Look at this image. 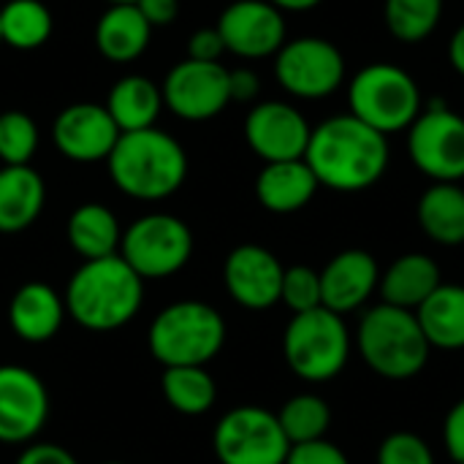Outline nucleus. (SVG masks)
I'll use <instances>...</instances> for the list:
<instances>
[{
  "label": "nucleus",
  "mask_w": 464,
  "mask_h": 464,
  "mask_svg": "<svg viewBox=\"0 0 464 464\" xmlns=\"http://www.w3.org/2000/svg\"><path fill=\"white\" fill-rule=\"evenodd\" d=\"M120 139V128L114 125L111 114L101 103H71L65 106L54 125L52 141L60 155L76 163H95L106 160Z\"/></svg>",
  "instance_id": "16"
},
{
  "label": "nucleus",
  "mask_w": 464,
  "mask_h": 464,
  "mask_svg": "<svg viewBox=\"0 0 464 464\" xmlns=\"http://www.w3.org/2000/svg\"><path fill=\"white\" fill-rule=\"evenodd\" d=\"M283 264L261 245H239L228 253L223 280L231 299L247 310H266L280 302Z\"/></svg>",
  "instance_id": "17"
},
{
  "label": "nucleus",
  "mask_w": 464,
  "mask_h": 464,
  "mask_svg": "<svg viewBox=\"0 0 464 464\" xmlns=\"http://www.w3.org/2000/svg\"><path fill=\"white\" fill-rule=\"evenodd\" d=\"M106 3H136V0H106Z\"/></svg>",
  "instance_id": "43"
},
{
  "label": "nucleus",
  "mask_w": 464,
  "mask_h": 464,
  "mask_svg": "<svg viewBox=\"0 0 464 464\" xmlns=\"http://www.w3.org/2000/svg\"><path fill=\"white\" fill-rule=\"evenodd\" d=\"M443 438H446V449L451 454V459L457 464H464V400H459L443 424Z\"/></svg>",
  "instance_id": "37"
},
{
  "label": "nucleus",
  "mask_w": 464,
  "mask_h": 464,
  "mask_svg": "<svg viewBox=\"0 0 464 464\" xmlns=\"http://www.w3.org/2000/svg\"><path fill=\"white\" fill-rule=\"evenodd\" d=\"M106 111L111 114L120 133H133L144 128H155L163 111V92L160 87L139 73L122 76L106 98Z\"/></svg>",
  "instance_id": "24"
},
{
  "label": "nucleus",
  "mask_w": 464,
  "mask_h": 464,
  "mask_svg": "<svg viewBox=\"0 0 464 464\" xmlns=\"http://www.w3.org/2000/svg\"><path fill=\"white\" fill-rule=\"evenodd\" d=\"M285 464H351L348 457L329 440H313V443H299L291 446Z\"/></svg>",
  "instance_id": "35"
},
{
  "label": "nucleus",
  "mask_w": 464,
  "mask_h": 464,
  "mask_svg": "<svg viewBox=\"0 0 464 464\" xmlns=\"http://www.w3.org/2000/svg\"><path fill=\"white\" fill-rule=\"evenodd\" d=\"M277 421L288 438L291 446H299V443H313V440H321L332 424V411L329 405L315 397V394H299V397H291L280 413H277Z\"/></svg>",
  "instance_id": "30"
},
{
  "label": "nucleus",
  "mask_w": 464,
  "mask_h": 464,
  "mask_svg": "<svg viewBox=\"0 0 464 464\" xmlns=\"http://www.w3.org/2000/svg\"><path fill=\"white\" fill-rule=\"evenodd\" d=\"M49 419L44 381L16 364L0 367V443H30Z\"/></svg>",
  "instance_id": "15"
},
{
  "label": "nucleus",
  "mask_w": 464,
  "mask_h": 464,
  "mask_svg": "<svg viewBox=\"0 0 464 464\" xmlns=\"http://www.w3.org/2000/svg\"><path fill=\"white\" fill-rule=\"evenodd\" d=\"M275 76L285 92L318 101L332 95L345 79V57L343 52L318 35H302L285 41L275 54Z\"/></svg>",
  "instance_id": "11"
},
{
  "label": "nucleus",
  "mask_w": 464,
  "mask_h": 464,
  "mask_svg": "<svg viewBox=\"0 0 464 464\" xmlns=\"http://www.w3.org/2000/svg\"><path fill=\"white\" fill-rule=\"evenodd\" d=\"M413 166L435 182L464 179V117L435 101L408 128Z\"/></svg>",
  "instance_id": "10"
},
{
  "label": "nucleus",
  "mask_w": 464,
  "mask_h": 464,
  "mask_svg": "<svg viewBox=\"0 0 464 464\" xmlns=\"http://www.w3.org/2000/svg\"><path fill=\"white\" fill-rule=\"evenodd\" d=\"M65 318V299L46 283H24L8 304V324L24 343L52 340Z\"/></svg>",
  "instance_id": "19"
},
{
  "label": "nucleus",
  "mask_w": 464,
  "mask_h": 464,
  "mask_svg": "<svg viewBox=\"0 0 464 464\" xmlns=\"http://www.w3.org/2000/svg\"><path fill=\"white\" fill-rule=\"evenodd\" d=\"M318 179L313 169L302 160H280V163H266L256 179V196L264 209L288 215L302 207H307L318 190Z\"/></svg>",
  "instance_id": "20"
},
{
  "label": "nucleus",
  "mask_w": 464,
  "mask_h": 464,
  "mask_svg": "<svg viewBox=\"0 0 464 464\" xmlns=\"http://www.w3.org/2000/svg\"><path fill=\"white\" fill-rule=\"evenodd\" d=\"M220 464H285L291 443L275 413L264 408H234L215 427Z\"/></svg>",
  "instance_id": "9"
},
{
  "label": "nucleus",
  "mask_w": 464,
  "mask_h": 464,
  "mask_svg": "<svg viewBox=\"0 0 464 464\" xmlns=\"http://www.w3.org/2000/svg\"><path fill=\"white\" fill-rule=\"evenodd\" d=\"M218 33L226 52L245 60H261L283 49L285 19L269 0H237L220 14Z\"/></svg>",
  "instance_id": "13"
},
{
  "label": "nucleus",
  "mask_w": 464,
  "mask_h": 464,
  "mask_svg": "<svg viewBox=\"0 0 464 464\" xmlns=\"http://www.w3.org/2000/svg\"><path fill=\"white\" fill-rule=\"evenodd\" d=\"M226 52V44L218 33V27H201L188 38V57L201 63H218Z\"/></svg>",
  "instance_id": "36"
},
{
  "label": "nucleus",
  "mask_w": 464,
  "mask_h": 464,
  "mask_svg": "<svg viewBox=\"0 0 464 464\" xmlns=\"http://www.w3.org/2000/svg\"><path fill=\"white\" fill-rule=\"evenodd\" d=\"M160 389L166 402L185 416H201L218 400V386L204 367H166Z\"/></svg>",
  "instance_id": "29"
},
{
  "label": "nucleus",
  "mask_w": 464,
  "mask_h": 464,
  "mask_svg": "<svg viewBox=\"0 0 464 464\" xmlns=\"http://www.w3.org/2000/svg\"><path fill=\"white\" fill-rule=\"evenodd\" d=\"M283 353L288 367L310 383L337 378L351 356V334L343 315L326 307L296 313L285 326Z\"/></svg>",
  "instance_id": "7"
},
{
  "label": "nucleus",
  "mask_w": 464,
  "mask_h": 464,
  "mask_svg": "<svg viewBox=\"0 0 464 464\" xmlns=\"http://www.w3.org/2000/svg\"><path fill=\"white\" fill-rule=\"evenodd\" d=\"M68 242L84 261H95V258H109L120 253L122 231L109 207L90 201L71 212Z\"/></svg>",
  "instance_id": "26"
},
{
  "label": "nucleus",
  "mask_w": 464,
  "mask_h": 464,
  "mask_svg": "<svg viewBox=\"0 0 464 464\" xmlns=\"http://www.w3.org/2000/svg\"><path fill=\"white\" fill-rule=\"evenodd\" d=\"M275 8H280V11H310V8H315L321 0H269Z\"/></svg>",
  "instance_id": "42"
},
{
  "label": "nucleus",
  "mask_w": 464,
  "mask_h": 464,
  "mask_svg": "<svg viewBox=\"0 0 464 464\" xmlns=\"http://www.w3.org/2000/svg\"><path fill=\"white\" fill-rule=\"evenodd\" d=\"M106 163L111 182L139 201L169 198L188 177V155L182 144L158 128L120 133Z\"/></svg>",
  "instance_id": "3"
},
{
  "label": "nucleus",
  "mask_w": 464,
  "mask_h": 464,
  "mask_svg": "<svg viewBox=\"0 0 464 464\" xmlns=\"http://www.w3.org/2000/svg\"><path fill=\"white\" fill-rule=\"evenodd\" d=\"M348 106V114L389 136L408 130L416 122L421 114V90L400 65L372 63L351 79Z\"/></svg>",
  "instance_id": "6"
},
{
  "label": "nucleus",
  "mask_w": 464,
  "mask_h": 464,
  "mask_svg": "<svg viewBox=\"0 0 464 464\" xmlns=\"http://www.w3.org/2000/svg\"><path fill=\"white\" fill-rule=\"evenodd\" d=\"M0 44H3V38H0Z\"/></svg>",
  "instance_id": "45"
},
{
  "label": "nucleus",
  "mask_w": 464,
  "mask_h": 464,
  "mask_svg": "<svg viewBox=\"0 0 464 464\" xmlns=\"http://www.w3.org/2000/svg\"><path fill=\"white\" fill-rule=\"evenodd\" d=\"M38 150V128L24 111L0 114V160L3 166H30Z\"/></svg>",
  "instance_id": "32"
},
{
  "label": "nucleus",
  "mask_w": 464,
  "mask_h": 464,
  "mask_svg": "<svg viewBox=\"0 0 464 464\" xmlns=\"http://www.w3.org/2000/svg\"><path fill=\"white\" fill-rule=\"evenodd\" d=\"M310 122L304 114L283 101H264L250 109L245 120V139L250 150L266 163L302 160L310 144Z\"/></svg>",
  "instance_id": "14"
},
{
  "label": "nucleus",
  "mask_w": 464,
  "mask_h": 464,
  "mask_svg": "<svg viewBox=\"0 0 464 464\" xmlns=\"http://www.w3.org/2000/svg\"><path fill=\"white\" fill-rule=\"evenodd\" d=\"M449 60L454 65L457 73L464 76V24L451 35V44H449Z\"/></svg>",
  "instance_id": "41"
},
{
  "label": "nucleus",
  "mask_w": 464,
  "mask_h": 464,
  "mask_svg": "<svg viewBox=\"0 0 464 464\" xmlns=\"http://www.w3.org/2000/svg\"><path fill=\"white\" fill-rule=\"evenodd\" d=\"M378 464H435V457L419 435L394 432L381 443Z\"/></svg>",
  "instance_id": "34"
},
{
  "label": "nucleus",
  "mask_w": 464,
  "mask_h": 464,
  "mask_svg": "<svg viewBox=\"0 0 464 464\" xmlns=\"http://www.w3.org/2000/svg\"><path fill=\"white\" fill-rule=\"evenodd\" d=\"M424 337L432 348H464V285L440 283V288L416 310Z\"/></svg>",
  "instance_id": "27"
},
{
  "label": "nucleus",
  "mask_w": 464,
  "mask_h": 464,
  "mask_svg": "<svg viewBox=\"0 0 464 464\" xmlns=\"http://www.w3.org/2000/svg\"><path fill=\"white\" fill-rule=\"evenodd\" d=\"M16 464H79L73 459V454H68L63 446L54 443H33L27 446Z\"/></svg>",
  "instance_id": "38"
},
{
  "label": "nucleus",
  "mask_w": 464,
  "mask_h": 464,
  "mask_svg": "<svg viewBox=\"0 0 464 464\" xmlns=\"http://www.w3.org/2000/svg\"><path fill=\"white\" fill-rule=\"evenodd\" d=\"M304 163L318 185L356 193L372 188L389 166V139L353 114H337L310 133Z\"/></svg>",
  "instance_id": "1"
},
{
  "label": "nucleus",
  "mask_w": 464,
  "mask_h": 464,
  "mask_svg": "<svg viewBox=\"0 0 464 464\" xmlns=\"http://www.w3.org/2000/svg\"><path fill=\"white\" fill-rule=\"evenodd\" d=\"M228 90H231V101L247 103L258 95L261 79L250 68H237V71H228Z\"/></svg>",
  "instance_id": "39"
},
{
  "label": "nucleus",
  "mask_w": 464,
  "mask_h": 464,
  "mask_svg": "<svg viewBox=\"0 0 464 464\" xmlns=\"http://www.w3.org/2000/svg\"><path fill=\"white\" fill-rule=\"evenodd\" d=\"M136 8L150 22V27H163L177 19L179 0H136Z\"/></svg>",
  "instance_id": "40"
},
{
  "label": "nucleus",
  "mask_w": 464,
  "mask_h": 464,
  "mask_svg": "<svg viewBox=\"0 0 464 464\" xmlns=\"http://www.w3.org/2000/svg\"><path fill=\"white\" fill-rule=\"evenodd\" d=\"M163 106L188 122H201L218 117L231 103L228 68L220 63H201L185 57L177 63L163 84Z\"/></svg>",
  "instance_id": "12"
},
{
  "label": "nucleus",
  "mask_w": 464,
  "mask_h": 464,
  "mask_svg": "<svg viewBox=\"0 0 464 464\" xmlns=\"http://www.w3.org/2000/svg\"><path fill=\"white\" fill-rule=\"evenodd\" d=\"M46 201V185L30 166L0 169V234H19L30 228Z\"/></svg>",
  "instance_id": "22"
},
{
  "label": "nucleus",
  "mask_w": 464,
  "mask_h": 464,
  "mask_svg": "<svg viewBox=\"0 0 464 464\" xmlns=\"http://www.w3.org/2000/svg\"><path fill=\"white\" fill-rule=\"evenodd\" d=\"M421 231L446 247L464 245V190L457 182H435L419 198Z\"/></svg>",
  "instance_id": "25"
},
{
  "label": "nucleus",
  "mask_w": 464,
  "mask_h": 464,
  "mask_svg": "<svg viewBox=\"0 0 464 464\" xmlns=\"http://www.w3.org/2000/svg\"><path fill=\"white\" fill-rule=\"evenodd\" d=\"M359 351L372 372L389 381H411L430 362V340L413 310L378 304L359 324Z\"/></svg>",
  "instance_id": "4"
},
{
  "label": "nucleus",
  "mask_w": 464,
  "mask_h": 464,
  "mask_svg": "<svg viewBox=\"0 0 464 464\" xmlns=\"http://www.w3.org/2000/svg\"><path fill=\"white\" fill-rule=\"evenodd\" d=\"M440 269L424 253H408L397 258L381 277V294L386 304L402 310H419L438 288H440Z\"/></svg>",
  "instance_id": "23"
},
{
  "label": "nucleus",
  "mask_w": 464,
  "mask_h": 464,
  "mask_svg": "<svg viewBox=\"0 0 464 464\" xmlns=\"http://www.w3.org/2000/svg\"><path fill=\"white\" fill-rule=\"evenodd\" d=\"M152 27L136 3H109L95 24V46L111 63H130L150 46Z\"/></svg>",
  "instance_id": "21"
},
{
  "label": "nucleus",
  "mask_w": 464,
  "mask_h": 464,
  "mask_svg": "<svg viewBox=\"0 0 464 464\" xmlns=\"http://www.w3.org/2000/svg\"><path fill=\"white\" fill-rule=\"evenodd\" d=\"M226 343V321L204 302L163 307L150 326V351L163 367H204Z\"/></svg>",
  "instance_id": "5"
},
{
  "label": "nucleus",
  "mask_w": 464,
  "mask_h": 464,
  "mask_svg": "<svg viewBox=\"0 0 464 464\" xmlns=\"http://www.w3.org/2000/svg\"><path fill=\"white\" fill-rule=\"evenodd\" d=\"M443 0H386V24L402 44H419L438 27Z\"/></svg>",
  "instance_id": "31"
},
{
  "label": "nucleus",
  "mask_w": 464,
  "mask_h": 464,
  "mask_svg": "<svg viewBox=\"0 0 464 464\" xmlns=\"http://www.w3.org/2000/svg\"><path fill=\"white\" fill-rule=\"evenodd\" d=\"M120 256L141 280H163L190 261L193 234L174 215H144L122 231Z\"/></svg>",
  "instance_id": "8"
},
{
  "label": "nucleus",
  "mask_w": 464,
  "mask_h": 464,
  "mask_svg": "<svg viewBox=\"0 0 464 464\" xmlns=\"http://www.w3.org/2000/svg\"><path fill=\"white\" fill-rule=\"evenodd\" d=\"M144 280L122 261V256L84 261L68 288L65 313L90 332H111L125 326L141 307Z\"/></svg>",
  "instance_id": "2"
},
{
  "label": "nucleus",
  "mask_w": 464,
  "mask_h": 464,
  "mask_svg": "<svg viewBox=\"0 0 464 464\" xmlns=\"http://www.w3.org/2000/svg\"><path fill=\"white\" fill-rule=\"evenodd\" d=\"M280 302L296 313H310L321 304V272L310 266H291L283 272V288H280Z\"/></svg>",
  "instance_id": "33"
},
{
  "label": "nucleus",
  "mask_w": 464,
  "mask_h": 464,
  "mask_svg": "<svg viewBox=\"0 0 464 464\" xmlns=\"http://www.w3.org/2000/svg\"><path fill=\"white\" fill-rule=\"evenodd\" d=\"M103 464H122V462H103Z\"/></svg>",
  "instance_id": "44"
},
{
  "label": "nucleus",
  "mask_w": 464,
  "mask_h": 464,
  "mask_svg": "<svg viewBox=\"0 0 464 464\" xmlns=\"http://www.w3.org/2000/svg\"><path fill=\"white\" fill-rule=\"evenodd\" d=\"M381 283L375 258L367 250H343L321 272V304L337 315L359 310Z\"/></svg>",
  "instance_id": "18"
},
{
  "label": "nucleus",
  "mask_w": 464,
  "mask_h": 464,
  "mask_svg": "<svg viewBox=\"0 0 464 464\" xmlns=\"http://www.w3.org/2000/svg\"><path fill=\"white\" fill-rule=\"evenodd\" d=\"M52 35V14L41 0H8L0 8V38L5 46L33 52Z\"/></svg>",
  "instance_id": "28"
}]
</instances>
